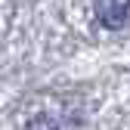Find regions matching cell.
<instances>
[{
  "mask_svg": "<svg viewBox=\"0 0 130 130\" xmlns=\"http://www.w3.org/2000/svg\"><path fill=\"white\" fill-rule=\"evenodd\" d=\"M96 15L105 28H124L130 15V0H96Z\"/></svg>",
  "mask_w": 130,
  "mask_h": 130,
  "instance_id": "6da1fadb",
  "label": "cell"
},
{
  "mask_svg": "<svg viewBox=\"0 0 130 130\" xmlns=\"http://www.w3.org/2000/svg\"><path fill=\"white\" fill-rule=\"evenodd\" d=\"M25 130H62L50 115H37V118H31L28 124H25Z\"/></svg>",
  "mask_w": 130,
  "mask_h": 130,
  "instance_id": "7a4b0ae2",
  "label": "cell"
}]
</instances>
